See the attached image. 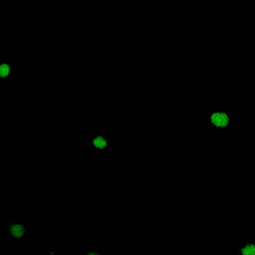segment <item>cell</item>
Returning <instances> with one entry per match:
<instances>
[{"label":"cell","instance_id":"cell-5","mask_svg":"<svg viewBox=\"0 0 255 255\" xmlns=\"http://www.w3.org/2000/svg\"><path fill=\"white\" fill-rule=\"evenodd\" d=\"M238 255H255V239H245L240 241Z\"/></svg>","mask_w":255,"mask_h":255},{"label":"cell","instance_id":"cell-1","mask_svg":"<svg viewBox=\"0 0 255 255\" xmlns=\"http://www.w3.org/2000/svg\"><path fill=\"white\" fill-rule=\"evenodd\" d=\"M231 116L225 112H209L207 114V127L213 128H225L230 126Z\"/></svg>","mask_w":255,"mask_h":255},{"label":"cell","instance_id":"cell-2","mask_svg":"<svg viewBox=\"0 0 255 255\" xmlns=\"http://www.w3.org/2000/svg\"><path fill=\"white\" fill-rule=\"evenodd\" d=\"M88 148L93 151H110L112 148V138L110 135L96 134L88 137Z\"/></svg>","mask_w":255,"mask_h":255},{"label":"cell","instance_id":"cell-3","mask_svg":"<svg viewBox=\"0 0 255 255\" xmlns=\"http://www.w3.org/2000/svg\"><path fill=\"white\" fill-rule=\"evenodd\" d=\"M31 233V226L29 223L14 220L8 225L7 234L11 239H23Z\"/></svg>","mask_w":255,"mask_h":255},{"label":"cell","instance_id":"cell-4","mask_svg":"<svg viewBox=\"0 0 255 255\" xmlns=\"http://www.w3.org/2000/svg\"><path fill=\"white\" fill-rule=\"evenodd\" d=\"M15 76H16V66L12 63L7 62L3 57L0 63V80L8 81V80L14 79Z\"/></svg>","mask_w":255,"mask_h":255},{"label":"cell","instance_id":"cell-6","mask_svg":"<svg viewBox=\"0 0 255 255\" xmlns=\"http://www.w3.org/2000/svg\"><path fill=\"white\" fill-rule=\"evenodd\" d=\"M81 255H103V253L96 248H86L82 251Z\"/></svg>","mask_w":255,"mask_h":255}]
</instances>
